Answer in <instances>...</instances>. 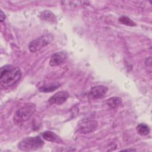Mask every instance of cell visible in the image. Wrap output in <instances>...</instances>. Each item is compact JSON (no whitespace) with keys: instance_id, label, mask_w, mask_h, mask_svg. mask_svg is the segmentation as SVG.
I'll list each match as a JSON object with an SVG mask.
<instances>
[{"instance_id":"6da1fadb","label":"cell","mask_w":152,"mask_h":152,"mask_svg":"<svg viewBox=\"0 0 152 152\" xmlns=\"http://www.w3.org/2000/svg\"><path fill=\"white\" fill-rule=\"evenodd\" d=\"M21 69L12 65H6L0 70V83L2 87L7 88L15 84L21 77Z\"/></svg>"},{"instance_id":"7a4b0ae2","label":"cell","mask_w":152,"mask_h":152,"mask_svg":"<svg viewBox=\"0 0 152 152\" xmlns=\"http://www.w3.org/2000/svg\"><path fill=\"white\" fill-rule=\"evenodd\" d=\"M36 111V105L32 103L25 104L18 109L13 117V122L15 125H20L28 121Z\"/></svg>"},{"instance_id":"3957f363","label":"cell","mask_w":152,"mask_h":152,"mask_svg":"<svg viewBox=\"0 0 152 152\" xmlns=\"http://www.w3.org/2000/svg\"><path fill=\"white\" fill-rule=\"evenodd\" d=\"M44 145V141L39 136L26 137L18 144V148L23 151H34L41 148Z\"/></svg>"},{"instance_id":"277c9868","label":"cell","mask_w":152,"mask_h":152,"mask_svg":"<svg viewBox=\"0 0 152 152\" xmlns=\"http://www.w3.org/2000/svg\"><path fill=\"white\" fill-rule=\"evenodd\" d=\"M53 40V36L51 34H47L41 36L30 42L28 48L31 52L36 53L44 47L50 44Z\"/></svg>"},{"instance_id":"5b68a950","label":"cell","mask_w":152,"mask_h":152,"mask_svg":"<svg viewBox=\"0 0 152 152\" xmlns=\"http://www.w3.org/2000/svg\"><path fill=\"white\" fill-rule=\"evenodd\" d=\"M98 126V123L95 120L84 119L78 123L77 130L81 134H88L94 131Z\"/></svg>"},{"instance_id":"8992f818","label":"cell","mask_w":152,"mask_h":152,"mask_svg":"<svg viewBox=\"0 0 152 152\" xmlns=\"http://www.w3.org/2000/svg\"><path fill=\"white\" fill-rule=\"evenodd\" d=\"M108 88L104 86H97L91 88L88 93V99H97L103 97L107 93Z\"/></svg>"},{"instance_id":"52a82bcc","label":"cell","mask_w":152,"mask_h":152,"mask_svg":"<svg viewBox=\"0 0 152 152\" xmlns=\"http://www.w3.org/2000/svg\"><path fill=\"white\" fill-rule=\"evenodd\" d=\"M69 97V93L65 90L58 91L49 99V103L60 105L66 101Z\"/></svg>"},{"instance_id":"ba28073f","label":"cell","mask_w":152,"mask_h":152,"mask_svg":"<svg viewBox=\"0 0 152 152\" xmlns=\"http://www.w3.org/2000/svg\"><path fill=\"white\" fill-rule=\"evenodd\" d=\"M67 57V55L64 52H58L53 53L49 61V64L50 66H54L61 64Z\"/></svg>"},{"instance_id":"9c48e42d","label":"cell","mask_w":152,"mask_h":152,"mask_svg":"<svg viewBox=\"0 0 152 152\" xmlns=\"http://www.w3.org/2000/svg\"><path fill=\"white\" fill-rule=\"evenodd\" d=\"M42 137L43 139L50 141V142H61V138L54 132L50 131H46L43 132L42 134Z\"/></svg>"},{"instance_id":"30bf717a","label":"cell","mask_w":152,"mask_h":152,"mask_svg":"<svg viewBox=\"0 0 152 152\" xmlns=\"http://www.w3.org/2000/svg\"><path fill=\"white\" fill-rule=\"evenodd\" d=\"M106 103L109 107L115 109L122 103V99L119 97H113L107 99Z\"/></svg>"},{"instance_id":"8fae6325","label":"cell","mask_w":152,"mask_h":152,"mask_svg":"<svg viewBox=\"0 0 152 152\" xmlns=\"http://www.w3.org/2000/svg\"><path fill=\"white\" fill-rule=\"evenodd\" d=\"M136 130L137 133L142 136L147 135L150 132L149 126L145 124H140L137 125V126L136 127Z\"/></svg>"},{"instance_id":"7c38bea8","label":"cell","mask_w":152,"mask_h":152,"mask_svg":"<svg viewBox=\"0 0 152 152\" xmlns=\"http://www.w3.org/2000/svg\"><path fill=\"white\" fill-rule=\"evenodd\" d=\"M40 18L43 20L54 22L56 20L55 15L49 11H44L40 14Z\"/></svg>"},{"instance_id":"4fadbf2b","label":"cell","mask_w":152,"mask_h":152,"mask_svg":"<svg viewBox=\"0 0 152 152\" xmlns=\"http://www.w3.org/2000/svg\"><path fill=\"white\" fill-rule=\"evenodd\" d=\"M59 86V84L57 83L50 84L43 86L39 88V90L40 91H42V92H50L58 88Z\"/></svg>"},{"instance_id":"5bb4252c","label":"cell","mask_w":152,"mask_h":152,"mask_svg":"<svg viewBox=\"0 0 152 152\" xmlns=\"http://www.w3.org/2000/svg\"><path fill=\"white\" fill-rule=\"evenodd\" d=\"M119 21L122 24L128 26H135L137 25L134 21H133L131 19L126 16H121L119 18Z\"/></svg>"},{"instance_id":"9a60e30c","label":"cell","mask_w":152,"mask_h":152,"mask_svg":"<svg viewBox=\"0 0 152 152\" xmlns=\"http://www.w3.org/2000/svg\"><path fill=\"white\" fill-rule=\"evenodd\" d=\"M6 18V16L5 15V13L2 11V10H1V13H0V21L1 22H3L5 21Z\"/></svg>"},{"instance_id":"2e32d148","label":"cell","mask_w":152,"mask_h":152,"mask_svg":"<svg viewBox=\"0 0 152 152\" xmlns=\"http://www.w3.org/2000/svg\"><path fill=\"white\" fill-rule=\"evenodd\" d=\"M123 151H135V150H134V149H126V150H123Z\"/></svg>"}]
</instances>
